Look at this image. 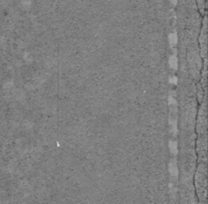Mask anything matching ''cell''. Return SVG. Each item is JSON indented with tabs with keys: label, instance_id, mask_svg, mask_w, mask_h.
Segmentation results:
<instances>
[{
	"label": "cell",
	"instance_id": "1",
	"mask_svg": "<svg viewBox=\"0 0 208 204\" xmlns=\"http://www.w3.org/2000/svg\"><path fill=\"white\" fill-rule=\"evenodd\" d=\"M168 170H169V173H170V175L172 176L173 178H176L177 176H178V168H177L175 162H170V163H169Z\"/></svg>",
	"mask_w": 208,
	"mask_h": 204
},
{
	"label": "cell",
	"instance_id": "2",
	"mask_svg": "<svg viewBox=\"0 0 208 204\" xmlns=\"http://www.w3.org/2000/svg\"><path fill=\"white\" fill-rule=\"evenodd\" d=\"M168 65H169V67H170L173 71L177 70V67H178V61H177V58H176L175 55H172V56L169 57Z\"/></svg>",
	"mask_w": 208,
	"mask_h": 204
},
{
	"label": "cell",
	"instance_id": "3",
	"mask_svg": "<svg viewBox=\"0 0 208 204\" xmlns=\"http://www.w3.org/2000/svg\"><path fill=\"white\" fill-rule=\"evenodd\" d=\"M168 43L170 45V47H174L177 43V35L176 33H171L168 36Z\"/></svg>",
	"mask_w": 208,
	"mask_h": 204
},
{
	"label": "cell",
	"instance_id": "4",
	"mask_svg": "<svg viewBox=\"0 0 208 204\" xmlns=\"http://www.w3.org/2000/svg\"><path fill=\"white\" fill-rule=\"evenodd\" d=\"M168 147H169V149H170V152L172 153L173 155H175L177 153V144L176 141L174 140H170L168 144Z\"/></svg>",
	"mask_w": 208,
	"mask_h": 204
},
{
	"label": "cell",
	"instance_id": "5",
	"mask_svg": "<svg viewBox=\"0 0 208 204\" xmlns=\"http://www.w3.org/2000/svg\"><path fill=\"white\" fill-rule=\"evenodd\" d=\"M170 82L172 84H176L177 82V79H176V77H171V79H170Z\"/></svg>",
	"mask_w": 208,
	"mask_h": 204
},
{
	"label": "cell",
	"instance_id": "6",
	"mask_svg": "<svg viewBox=\"0 0 208 204\" xmlns=\"http://www.w3.org/2000/svg\"><path fill=\"white\" fill-rule=\"evenodd\" d=\"M170 2L172 3L173 5H175V4H176V2H177V0H170Z\"/></svg>",
	"mask_w": 208,
	"mask_h": 204
}]
</instances>
